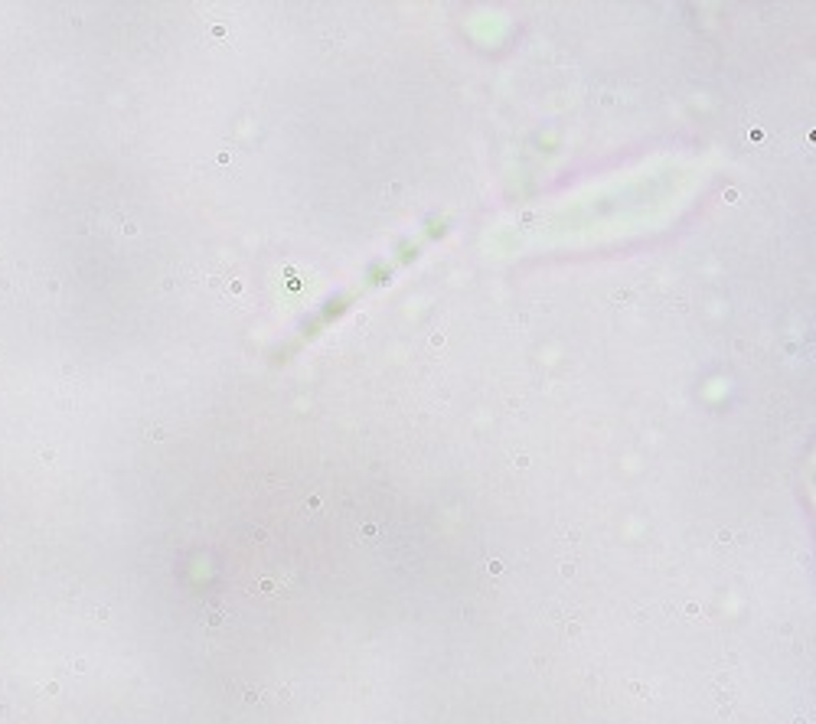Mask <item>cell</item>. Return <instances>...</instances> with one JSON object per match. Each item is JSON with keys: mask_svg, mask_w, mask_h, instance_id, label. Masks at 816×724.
I'll return each mask as SVG.
<instances>
[]
</instances>
